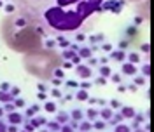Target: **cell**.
Masks as SVG:
<instances>
[{"mask_svg": "<svg viewBox=\"0 0 154 132\" xmlns=\"http://www.w3.org/2000/svg\"><path fill=\"white\" fill-rule=\"evenodd\" d=\"M91 40H93V42H102V40H103V35H96V37H93Z\"/></svg>", "mask_w": 154, "mask_h": 132, "instance_id": "obj_38", "label": "cell"}, {"mask_svg": "<svg viewBox=\"0 0 154 132\" xmlns=\"http://www.w3.org/2000/svg\"><path fill=\"white\" fill-rule=\"evenodd\" d=\"M46 97H48L46 92H38V99H40V101H42V99H46Z\"/></svg>", "mask_w": 154, "mask_h": 132, "instance_id": "obj_45", "label": "cell"}, {"mask_svg": "<svg viewBox=\"0 0 154 132\" xmlns=\"http://www.w3.org/2000/svg\"><path fill=\"white\" fill-rule=\"evenodd\" d=\"M70 115V118L72 120H75V122H79V120H82L84 118V113L81 111V110H72V113H68Z\"/></svg>", "mask_w": 154, "mask_h": 132, "instance_id": "obj_13", "label": "cell"}, {"mask_svg": "<svg viewBox=\"0 0 154 132\" xmlns=\"http://www.w3.org/2000/svg\"><path fill=\"white\" fill-rule=\"evenodd\" d=\"M88 118H89V120H95L96 116H98V111H96V110H93V108H91V110H88Z\"/></svg>", "mask_w": 154, "mask_h": 132, "instance_id": "obj_23", "label": "cell"}, {"mask_svg": "<svg viewBox=\"0 0 154 132\" xmlns=\"http://www.w3.org/2000/svg\"><path fill=\"white\" fill-rule=\"evenodd\" d=\"M2 108H4V111L11 113V111H14V108H16V106H14L12 103H5V106H2Z\"/></svg>", "mask_w": 154, "mask_h": 132, "instance_id": "obj_24", "label": "cell"}, {"mask_svg": "<svg viewBox=\"0 0 154 132\" xmlns=\"http://www.w3.org/2000/svg\"><path fill=\"white\" fill-rule=\"evenodd\" d=\"M110 73H112V71H110L109 66H102V68H100V75L102 76H110Z\"/></svg>", "mask_w": 154, "mask_h": 132, "instance_id": "obj_21", "label": "cell"}, {"mask_svg": "<svg viewBox=\"0 0 154 132\" xmlns=\"http://www.w3.org/2000/svg\"><path fill=\"white\" fill-rule=\"evenodd\" d=\"M77 127L81 129V132H89L91 129H93V123L89 122V120H82V122L79 123Z\"/></svg>", "mask_w": 154, "mask_h": 132, "instance_id": "obj_10", "label": "cell"}, {"mask_svg": "<svg viewBox=\"0 0 154 132\" xmlns=\"http://www.w3.org/2000/svg\"><path fill=\"white\" fill-rule=\"evenodd\" d=\"M110 108H112V110H117V108H121V103L112 99V101H110Z\"/></svg>", "mask_w": 154, "mask_h": 132, "instance_id": "obj_33", "label": "cell"}, {"mask_svg": "<svg viewBox=\"0 0 154 132\" xmlns=\"http://www.w3.org/2000/svg\"><path fill=\"white\" fill-rule=\"evenodd\" d=\"M60 127H61V123H58V122L48 123V131H51V132H60Z\"/></svg>", "mask_w": 154, "mask_h": 132, "instance_id": "obj_20", "label": "cell"}, {"mask_svg": "<svg viewBox=\"0 0 154 132\" xmlns=\"http://www.w3.org/2000/svg\"><path fill=\"white\" fill-rule=\"evenodd\" d=\"M105 0H14L16 9L26 14L46 37H68L86 33L93 19L102 14Z\"/></svg>", "mask_w": 154, "mask_h": 132, "instance_id": "obj_1", "label": "cell"}, {"mask_svg": "<svg viewBox=\"0 0 154 132\" xmlns=\"http://www.w3.org/2000/svg\"><path fill=\"white\" fill-rule=\"evenodd\" d=\"M37 87H38V90H40V92H46V84H42V82H40Z\"/></svg>", "mask_w": 154, "mask_h": 132, "instance_id": "obj_39", "label": "cell"}, {"mask_svg": "<svg viewBox=\"0 0 154 132\" xmlns=\"http://www.w3.org/2000/svg\"><path fill=\"white\" fill-rule=\"evenodd\" d=\"M96 65V61L95 59H91V57H89V66H95Z\"/></svg>", "mask_w": 154, "mask_h": 132, "instance_id": "obj_50", "label": "cell"}, {"mask_svg": "<svg viewBox=\"0 0 154 132\" xmlns=\"http://www.w3.org/2000/svg\"><path fill=\"white\" fill-rule=\"evenodd\" d=\"M0 33L5 45L11 50L21 52V54H28V52L42 49L44 40H46L44 31L26 14H23L18 9L9 12L4 18L0 24Z\"/></svg>", "mask_w": 154, "mask_h": 132, "instance_id": "obj_2", "label": "cell"}, {"mask_svg": "<svg viewBox=\"0 0 154 132\" xmlns=\"http://www.w3.org/2000/svg\"><path fill=\"white\" fill-rule=\"evenodd\" d=\"M93 129L102 131V129H105V123H103V122H95V123H93Z\"/></svg>", "mask_w": 154, "mask_h": 132, "instance_id": "obj_28", "label": "cell"}, {"mask_svg": "<svg viewBox=\"0 0 154 132\" xmlns=\"http://www.w3.org/2000/svg\"><path fill=\"white\" fill-rule=\"evenodd\" d=\"M123 120H125V116H123V115H121V113H117V115H112L109 122L112 123V125H117V123H121V122H123Z\"/></svg>", "mask_w": 154, "mask_h": 132, "instance_id": "obj_17", "label": "cell"}, {"mask_svg": "<svg viewBox=\"0 0 154 132\" xmlns=\"http://www.w3.org/2000/svg\"><path fill=\"white\" fill-rule=\"evenodd\" d=\"M110 57L116 59V61H125L126 54H125V50H112L110 52Z\"/></svg>", "mask_w": 154, "mask_h": 132, "instance_id": "obj_11", "label": "cell"}, {"mask_svg": "<svg viewBox=\"0 0 154 132\" xmlns=\"http://www.w3.org/2000/svg\"><path fill=\"white\" fill-rule=\"evenodd\" d=\"M63 57L58 54L54 49H38L33 52H28L23 56V66L30 75L42 78V80H49L53 78V71L61 66Z\"/></svg>", "mask_w": 154, "mask_h": 132, "instance_id": "obj_3", "label": "cell"}, {"mask_svg": "<svg viewBox=\"0 0 154 132\" xmlns=\"http://www.w3.org/2000/svg\"><path fill=\"white\" fill-rule=\"evenodd\" d=\"M142 50H144V52H149V44H144V45H142Z\"/></svg>", "mask_w": 154, "mask_h": 132, "instance_id": "obj_47", "label": "cell"}, {"mask_svg": "<svg viewBox=\"0 0 154 132\" xmlns=\"http://www.w3.org/2000/svg\"><path fill=\"white\" fill-rule=\"evenodd\" d=\"M4 113H5V111H4V108H0V118L4 116Z\"/></svg>", "mask_w": 154, "mask_h": 132, "instance_id": "obj_51", "label": "cell"}, {"mask_svg": "<svg viewBox=\"0 0 154 132\" xmlns=\"http://www.w3.org/2000/svg\"><path fill=\"white\" fill-rule=\"evenodd\" d=\"M32 110H33V111H35V113H37L38 110H40V106H38V104H33V106H32Z\"/></svg>", "mask_w": 154, "mask_h": 132, "instance_id": "obj_48", "label": "cell"}, {"mask_svg": "<svg viewBox=\"0 0 154 132\" xmlns=\"http://www.w3.org/2000/svg\"><path fill=\"white\" fill-rule=\"evenodd\" d=\"M121 115H123L125 118H133L135 110L131 108V106H123V110H121Z\"/></svg>", "mask_w": 154, "mask_h": 132, "instance_id": "obj_9", "label": "cell"}, {"mask_svg": "<svg viewBox=\"0 0 154 132\" xmlns=\"http://www.w3.org/2000/svg\"><path fill=\"white\" fill-rule=\"evenodd\" d=\"M95 84H96V85H105V84H107V80L103 78V76H98V78L95 80Z\"/></svg>", "mask_w": 154, "mask_h": 132, "instance_id": "obj_32", "label": "cell"}, {"mask_svg": "<svg viewBox=\"0 0 154 132\" xmlns=\"http://www.w3.org/2000/svg\"><path fill=\"white\" fill-rule=\"evenodd\" d=\"M89 87H91V84H88V82H82V84H81V89H89Z\"/></svg>", "mask_w": 154, "mask_h": 132, "instance_id": "obj_43", "label": "cell"}, {"mask_svg": "<svg viewBox=\"0 0 154 132\" xmlns=\"http://www.w3.org/2000/svg\"><path fill=\"white\" fill-rule=\"evenodd\" d=\"M121 71H123L125 75H135V73H137V66L128 61V63H125V65L121 66Z\"/></svg>", "mask_w": 154, "mask_h": 132, "instance_id": "obj_6", "label": "cell"}, {"mask_svg": "<svg viewBox=\"0 0 154 132\" xmlns=\"http://www.w3.org/2000/svg\"><path fill=\"white\" fill-rule=\"evenodd\" d=\"M67 85L68 87H77V82H72V80H70V82H67Z\"/></svg>", "mask_w": 154, "mask_h": 132, "instance_id": "obj_49", "label": "cell"}, {"mask_svg": "<svg viewBox=\"0 0 154 132\" xmlns=\"http://www.w3.org/2000/svg\"><path fill=\"white\" fill-rule=\"evenodd\" d=\"M51 96H53V97H61V92H60L58 89H53V90H51Z\"/></svg>", "mask_w": 154, "mask_h": 132, "instance_id": "obj_35", "label": "cell"}, {"mask_svg": "<svg viewBox=\"0 0 154 132\" xmlns=\"http://www.w3.org/2000/svg\"><path fill=\"white\" fill-rule=\"evenodd\" d=\"M40 132H51V131H48V129H40Z\"/></svg>", "mask_w": 154, "mask_h": 132, "instance_id": "obj_52", "label": "cell"}, {"mask_svg": "<svg viewBox=\"0 0 154 132\" xmlns=\"http://www.w3.org/2000/svg\"><path fill=\"white\" fill-rule=\"evenodd\" d=\"M32 125L35 127V129H38V127H42V125H46V118H42V116H35V118H32Z\"/></svg>", "mask_w": 154, "mask_h": 132, "instance_id": "obj_14", "label": "cell"}, {"mask_svg": "<svg viewBox=\"0 0 154 132\" xmlns=\"http://www.w3.org/2000/svg\"><path fill=\"white\" fill-rule=\"evenodd\" d=\"M77 56L81 57V59H89V57L93 56V49H89V47L77 49Z\"/></svg>", "mask_w": 154, "mask_h": 132, "instance_id": "obj_7", "label": "cell"}, {"mask_svg": "<svg viewBox=\"0 0 154 132\" xmlns=\"http://www.w3.org/2000/svg\"><path fill=\"white\" fill-rule=\"evenodd\" d=\"M12 104H14L16 108H23V106H25V101H23L21 97H18V99H14V101H12Z\"/></svg>", "mask_w": 154, "mask_h": 132, "instance_id": "obj_25", "label": "cell"}, {"mask_svg": "<svg viewBox=\"0 0 154 132\" xmlns=\"http://www.w3.org/2000/svg\"><path fill=\"white\" fill-rule=\"evenodd\" d=\"M63 68H72V61H65V63H61Z\"/></svg>", "mask_w": 154, "mask_h": 132, "instance_id": "obj_42", "label": "cell"}, {"mask_svg": "<svg viewBox=\"0 0 154 132\" xmlns=\"http://www.w3.org/2000/svg\"><path fill=\"white\" fill-rule=\"evenodd\" d=\"M0 101L2 103H12V96L7 94L5 90H0Z\"/></svg>", "mask_w": 154, "mask_h": 132, "instance_id": "obj_18", "label": "cell"}, {"mask_svg": "<svg viewBox=\"0 0 154 132\" xmlns=\"http://www.w3.org/2000/svg\"><path fill=\"white\" fill-rule=\"evenodd\" d=\"M44 110L48 113H56V104L53 103V101H48V103L44 104Z\"/></svg>", "mask_w": 154, "mask_h": 132, "instance_id": "obj_19", "label": "cell"}, {"mask_svg": "<svg viewBox=\"0 0 154 132\" xmlns=\"http://www.w3.org/2000/svg\"><path fill=\"white\" fill-rule=\"evenodd\" d=\"M145 84V76H137L135 78V85H144Z\"/></svg>", "mask_w": 154, "mask_h": 132, "instance_id": "obj_29", "label": "cell"}, {"mask_svg": "<svg viewBox=\"0 0 154 132\" xmlns=\"http://www.w3.org/2000/svg\"><path fill=\"white\" fill-rule=\"evenodd\" d=\"M0 132H7V125L4 122H0Z\"/></svg>", "mask_w": 154, "mask_h": 132, "instance_id": "obj_41", "label": "cell"}, {"mask_svg": "<svg viewBox=\"0 0 154 132\" xmlns=\"http://www.w3.org/2000/svg\"><path fill=\"white\" fill-rule=\"evenodd\" d=\"M133 118H135V122H137V123L144 122V116H142V115H137V113H135V115H133Z\"/></svg>", "mask_w": 154, "mask_h": 132, "instance_id": "obj_36", "label": "cell"}, {"mask_svg": "<svg viewBox=\"0 0 154 132\" xmlns=\"http://www.w3.org/2000/svg\"><path fill=\"white\" fill-rule=\"evenodd\" d=\"M135 132H147V131H142V129H137Z\"/></svg>", "mask_w": 154, "mask_h": 132, "instance_id": "obj_53", "label": "cell"}, {"mask_svg": "<svg viewBox=\"0 0 154 132\" xmlns=\"http://www.w3.org/2000/svg\"><path fill=\"white\" fill-rule=\"evenodd\" d=\"M7 120H9L12 125H21V123H23V115L16 113V111H11V113L7 115Z\"/></svg>", "mask_w": 154, "mask_h": 132, "instance_id": "obj_5", "label": "cell"}, {"mask_svg": "<svg viewBox=\"0 0 154 132\" xmlns=\"http://www.w3.org/2000/svg\"><path fill=\"white\" fill-rule=\"evenodd\" d=\"M33 115H35V111H33L32 108H28V110H26V116H33Z\"/></svg>", "mask_w": 154, "mask_h": 132, "instance_id": "obj_44", "label": "cell"}, {"mask_svg": "<svg viewBox=\"0 0 154 132\" xmlns=\"http://www.w3.org/2000/svg\"><path fill=\"white\" fill-rule=\"evenodd\" d=\"M75 99H77V101H88V99H89V94L86 92V89H81V90H77Z\"/></svg>", "mask_w": 154, "mask_h": 132, "instance_id": "obj_12", "label": "cell"}, {"mask_svg": "<svg viewBox=\"0 0 154 132\" xmlns=\"http://www.w3.org/2000/svg\"><path fill=\"white\" fill-rule=\"evenodd\" d=\"M51 80H53V84H54V85H60V84H61V78H51Z\"/></svg>", "mask_w": 154, "mask_h": 132, "instance_id": "obj_46", "label": "cell"}, {"mask_svg": "<svg viewBox=\"0 0 154 132\" xmlns=\"http://www.w3.org/2000/svg\"><path fill=\"white\" fill-rule=\"evenodd\" d=\"M0 7H2V0H0Z\"/></svg>", "mask_w": 154, "mask_h": 132, "instance_id": "obj_56", "label": "cell"}, {"mask_svg": "<svg viewBox=\"0 0 154 132\" xmlns=\"http://www.w3.org/2000/svg\"><path fill=\"white\" fill-rule=\"evenodd\" d=\"M18 132H28V131H18Z\"/></svg>", "mask_w": 154, "mask_h": 132, "instance_id": "obj_55", "label": "cell"}, {"mask_svg": "<svg viewBox=\"0 0 154 132\" xmlns=\"http://www.w3.org/2000/svg\"><path fill=\"white\" fill-rule=\"evenodd\" d=\"M9 90H11V96H12V97H18L19 92H21V90H19V87H11Z\"/></svg>", "mask_w": 154, "mask_h": 132, "instance_id": "obj_26", "label": "cell"}, {"mask_svg": "<svg viewBox=\"0 0 154 132\" xmlns=\"http://www.w3.org/2000/svg\"><path fill=\"white\" fill-rule=\"evenodd\" d=\"M114 132H131V127H128L126 123H117L116 125V129H114Z\"/></svg>", "mask_w": 154, "mask_h": 132, "instance_id": "obj_15", "label": "cell"}, {"mask_svg": "<svg viewBox=\"0 0 154 132\" xmlns=\"http://www.w3.org/2000/svg\"><path fill=\"white\" fill-rule=\"evenodd\" d=\"M9 89H11L9 84H2V85H0V90H9Z\"/></svg>", "mask_w": 154, "mask_h": 132, "instance_id": "obj_40", "label": "cell"}, {"mask_svg": "<svg viewBox=\"0 0 154 132\" xmlns=\"http://www.w3.org/2000/svg\"><path fill=\"white\" fill-rule=\"evenodd\" d=\"M112 111H114L112 108H103L102 111H98V116H102L103 120H110V116L114 115V113H112Z\"/></svg>", "mask_w": 154, "mask_h": 132, "instance_id": "obj_8", "label": "cell"}, {"mask_svg": "<svg viewBox=\"0 0 154 132\" xmlns=\"http://www.w3.org/2000/svg\"><path fill=\"white\" fill-rule=\"evenodd\" d=\"M68 118H70V115L65 113V111H60V113H58V116H56L58 123H67V122H68Z\"/></svg>", "mask_w": 154, "mask_h": 132, "instance_id": "obj_16", "label": "cell"}, {"mask_svg": "<svg viewBox=\"0 0 154 132\" xmlns=\"http://www.w3.org/2000/svg\"><path fill=\"white\" fill-rule=\"evenodd\" d=\"M128 59H130V63H133V65H137V63L140 61V57H138V54H135V52H131V54H128Z\"/></svg>", "mask_w": 154, "mask_h": 132, "instance_id": "obj_22", "label": "cell"}, {"mask_svg": "<svg viewBox=\"0 0 154 132\" xmlns=\"http://www.w3.org/2000/svg\"><path fill=\"white\" fill-rule=\"evenodd\" d=\"M75 73L81 78H91V75H93V71H91V68L89 66H84V65H79L75 68Z\"/></svg>", "mask_w": 154, "mask_h": 132, "instance_id": "obj_4", "label": "cell"}, {"mask_svg": "<svg viewBox=\"0 0 154 132\" xmlns=\"http://www.w3.org/2000/svg\"><path fill=\"white\" fill-rule=\"evenodd\" d=\"M142 73H144L145 78L149 76V73H151V68H149V65H144V68H142Z\"/></svg>", "mask_w": 154, "mask_h": 132, "instance_id": "obj_31", "label": "cell"}, {"mask_svg": "<svg viewBox=\"0 0 154 132\" xmlns=\"http://www.w3.org/2000/svg\"><path fill=\"white\" fill-rule=\"evenodd\" d=\"M25 131H28V132H33L35 131V127H33V125H32V123H25Z\"/></svg>", "mask_w": 154, "mask_h": 132, "instance_id": "obj_34", "label": "cell"}, {"mask_svg": "<svg viewBox=\"0 0 154 132\" xmlns=\"http://www.w3.org/2000/svg\"><path fill=\"white\" fill-rule=\"evenodd\" d=\"M7 132H18V125H12L11 123L9 127H7Z\"/></svg>", "mask_w": 154, "mask_h": 132, "instance_id": "obj_37", "label": "cell"}, {"mask_svg": "<svg viewBox=\"0 0 154 132\" xmlns=\"http://www.w3.org/2000/svg\"><path fill=\"white\" fill-rule=\"evenodd\" d=\"M72 131H74L72 125H63V127H60V132H72Z\"/></svg>", "mask_w": 154, "mask_h": 132, "instance_id": "obj_30", "label": "cell"}, {"mask_svg": "<svg viewBox=\"0 0 154 132\" xmlns=\"http://www.w3.org/2000/svg\"><path fill=\"white\" fill-rule=\"evenodd\" d=\"M110 78H112V82H116V84L121 82V75L119 73H110Z\"/></svg>", "mask_w": 154, "mask_h": 132, "instance_id": "obj_27", "label": "cell"}, {"mask_svg": "<svg viewBox=\"0 0 154 132\" xmlns=\"http://www.w3.org/2000/svg\"><path fill=\"white\" fill-rule=\"evenodd\" d=\"M128 2H142V0H128Z\"/></svg>", "mask_w": 154, "mask_h": 132, "instance_id": "obj_54", "label": "cell"}]
</instances>
